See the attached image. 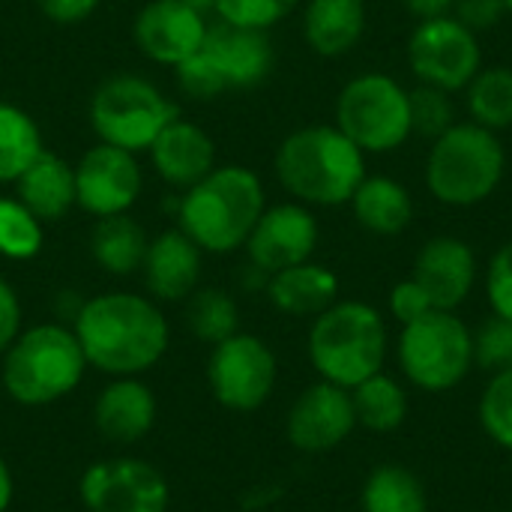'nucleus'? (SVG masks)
<instances>
[{
    "label": "nucleus",
    "mask_w": 512,
    "mask_h": 512,
    "mask_svg": "<svg viewBox=\"0 0 512 512\" xmlns=\"http://www.w3.org/2000/svg\"><path fill=\"white\" fill-rule=\"evenodd\" d=\"M270 303L291 318H315L339 300V276L315 261H303L267 276Z\"/></svg>",
    "instance_id": "obj_22"
},
{
    "label": "nucleus",
    "mask_w": 512,
    "mask_h": 512,
    "mask_svg": "<svg viewBox=\"0 0 512 512\" xmlns=\"http://www.w3.org/2000/svg\"><path fill=\"white\" fill-rule=\"evenodd\" d=\"M300 0H213V9L222 21L252 30H270L285 21Z\"/></svg>",
    "instance_id": "obj_34"
},
{
    "label": "nucleus",
    "mask_w": 512,
    "mask_h": 512,
    "mask_svg": "<svg viewBox=\"0 0 512 512\" xmlns=\"http://www.w3.org/2000/svg\"><path fill=\"white\" fill-rule=\"evenodd\" d=\"M477 417H480L483 432L495 444H501L504 450H512V366L492 375V381L486 384V390L480 396Z\"/></svg>",
    "instance_id": "obj_33"
},
{
    "label": "nucleus",
    "mask_w": 512,
    "mask_h": 512,
    "mask_svg": "<svg viewBox=\"0 0 512 512\" xmlns=\"http://www.w3.org/2000/svg\"><path fill=\"white\" fill-rule=\"evenodd\" d=\"M72 330L87 366L108 378H141L168 354L171 327L162 309L132 291H108L81 303Z\"/></svg>",
    "instance_id": "obj_1"
},
{
    "label": "nucleus",
    "mask_w": 512,
    "mask_h": 512,
    "mask_svg": "<svg viewBox=\"0 0 512 512\" xmlns=\"http://www.w3.org/2000/svg\"><path fill=\"white\" fill-rule=\"evenodd\" d=\"M0 360L3 390L24 408H45L66 399L90 369L75 330L66 324H36L21 330Z\"/></svg>",
    "instance_id": "obj_4"
},
{
    "label": "nucleus",
    "mask_w": 512,
    "mask_h": 512,
    "mask_svg": "<svg viewBox=\"0 0 512 512\" xmlns=\"http://www.w3.org/2000/svg\"><path fill=\"white\" fill-rule=\"evenodd\" d=\"M159 417L156 393L141 378H111L93 402V426L111 444L144 441Z\"/></svg>",
    "instance_id": "obj_19"
},
{
    "label": "nucleus",
    "mask_w": 512,
    "mask_h": 512,
    "mask_svg": "<svg viewBox=\"0 0 512 512\" xmlns=\"http://www.w3.org/2000/svg\"><path fill=\"white\" fill-rule=\"evenodd\" d=\"M336 126L366 156L393 153L414 135L411 93L387 72H363L342 87Z\"/></svg>",
    "instance_id": "obj_8"
},
{
    "label": "nucleus",
    "mask_w": 512,
    "mask_h": 512,
    "mask_svg": "<svg viewBox=\"0 0 512 512\" xmlns=\"http://www.w3.org/2000/svg\"><path fill=\"white\" fill-rule=\"evenodd\" d=\"M42 150L36 120L24 108L0 102V183H15Z\"/></svg>",
    "instance_id": "obj_29"
},
{
    "label": "nucleus",
    "mask_w": 512,
    "mask_h": 512,
    "mask_svg": "<svg viewBox=\"0 0 512 512\" xmlns=\"http://www.w3.org/2000/svg\"><path fill=\"white\" fill-rule=\"evenodd\" d=\"M21 333V300L15 288L0 276V357Z\"/></svg>",
    "instance_id": "obj_41"
},
{
    "label": "nucleus",
    "mask_w": 512,
    "mask_h": 512,
    "mask_svg": "<svg viewBox=\"0 0 512 512\" xmlns=\"http://www.w3.org/2000/svg\"><path fill=\"white\" fill-rule=\"evenodd\" d=\"M366 0H309L303 9V36L321 57H342L366 33Z\"/></svg>",
    "instance_id": "obj_24"
},
{
    "label": "nucleus",
    "mask_w": 512,
    "mask_h": 512,
    "mask_svg": "<svg viewBox=\"0 0 512 512\" xmlns=\"http://www.w3.org/2000/svg\"><path fill=\"white\" fill-rule=\"evenodd\" d=\"M147 246H150L147 231L129 213L102 216L96 219L90 231V255L111 276L138 273L147 255Z\"/></svg>",
    "instance_id": "obj_26"
},
{
    "label": "nucleus",
    "mask_w": 512,
    "mask_h": 512,
    "mask_svg": "<svg viewBox=\"0 0 512 512\" xmlns=\"http://www.w3.org/2000/svg\"><path fill=\"white\" fill-rule=\"evenodd\" d=\"M354 429H357V417H354L351 390L330 381H318L306 387L294 399L285 420V435L291 447L300 453H330L342 447Z\"/></svg>",
    "instance_id": "obj_14"
},
{
    "label": "nucleus",
    "mask_w": 512,
    "mask_h": 512,
    "mask_svg": "<svg viewBox=\"0 0 512 512\" xmlns=\"http://www.w3.org/2000/svg\"><path fill=\"white\" fill-rule=\"evenodd\" d=\"M99 0H39V9L57 24H78L96 12Z\"/></svg>",
    "instance_id": "obj_42"
},
{
    "label": "nucleus",
    "mask_w": 512,
    "mask_h": 512,
    "mask_svg": "<svg viewBox=\"0 0 512 512\" xmlns=\"http://www.w3.org/2000/svg\"><path fill=\"white\" fill-rule=\"evenodd\" d=\"M474 123L501 132L512 126V66H483L465 87Z\"/></svg>",
    "instance_id": "obj_30"
},
{
    "label": "nucleus",
    "mask_w": 512,
    "mask_h": 512,
    "mask_svg": "<svg viewBox=\"0 0 512 512\" xmlns=\"http://www.w3.org/2000/svg\"><path fill=\"white\" fill-rule=\"evenodd\" d=\"M141 270L150 297L162 303H183L192 297V291H198L201 249L180 228L162 231L150 240Z\"/></svg>",
    "instance_id": "obj_20"
},
{
    "label": "nucleus",
    "mask_w": 512,
    "mask_h": 512,
    "mask_svg": "<svg viewBox=\"0 0 512 512\" xmlns=\"http://www.w3.org/2000/svg\"><path fill=\"white\" fill-rule=\"evenodd\" d=\"M504 6H507V15H512V0H504Z\"/></svg>",
    "instance_id": "obj_46"
},
{
    "label": "nucleus",
    "mask_w": 512,
    "mask_h": 512,
    "mask_svg": "<svg viewBox=\"0 0 512 512\" xmlns=\"http://www.w3.org/2000/svg\"><path fill=\"white\" fill-rule=\"evenodd\" d=\"M132 36L141 54H147L153 63H165L177 69L204 45L207 36L204 9L186 0H150L135 15Z\"/></svg>",
    "instance_id": "obj_16"
},
{
    "label": "nucleus",
    "mask_w": 512,
    "mask_h": 512,
    "mask_svg": "<svg viewBox=\"0 0 512 512\" xmlns=\"http://www.w3.org/2000/svg\"><path fill=\"white\" fill-rule=\"evenodd\" d=\"M399 369L423 393H447L474 369V333L456 312L432 309L402 324L396 345Z\"/></svg>",
    "instance_id": "obj_7"
},
{
    "label": "nucleus",
    "mask_w": 512,
    "mask_h": 512,
    "mask_svg": "<svg viewBox=\"0 0 512 512\" xmlns=\"http://www.w3.org/2000/svg\"><path fill=\"white\" fill-rule=\"evenodd\" d=\"M474 366L501 372L512 366V324L492 315L474 333Z\"/></svg>",
    "instance_id": "obj_36"
},
{
    "label": "nucleus",
    "mask_w": 512,
    "mask_h": 512,
    "mask_svg": "<svg viewBox=\"0 0 512 512\" xmlns=\"http://www.w3.org/2000/svg\"><path fill=\"white\" fill-rule=\"evenodd\" d=\"M279 363L273 348L252 333H234L213 345L207 360V384L213 399L237 414H252L273 396Z\"/></svg>",
    "instance_id": "obj_10"
},
{
    "label": "nucleus",
    "mask_w": 512,
    "mask_h": 512,
    "mask_svg": "<svg viewBox=\"0 0 512 512\" xmlns=\"http://www.w3.org/2000/svg\"><path fill=\"white\" fill-rule=\"evenodd\" d=\"M510 468H512V450H510Z\"/></svg>",
    "instance_id": "obj_47"
},
{
    "label": "nucleus",
    "mask_w": 512,
    "mask_h": 512,
    "mask_svg": "<svg viewBox=\"0 0 512 512\" xmlns=\"http://www.w3.org/2000/svg\"><path fill=\"white\" fill-rule=\"evenodd\" d=\"M450 15L480 36L483 30H492L501 24V18L507 15V6L504 0H453Z\"/></svg>",
    "instance_id": "obj_40"
},
{
    "label": "nucleus",
    "mask_w": 512,
    "mask_h": 512,
    "mask_svg": "<svg viewBox=\"0 0 512 512\" xmlns=\"http://www.w3.org/2000/svg\"><path fill=\"white\" fill-rule=\"evenodd\" d=\"M141 183L144 177L135 153L114 144H96L75 165V204L96 219L129 213L141 195Z\"/></svg>",
    "instance_id": "obj_13"
},
{
    "label": "nucleus",
    "mask_w": 512,
    "mask_h": 512,
    "mask_svg": "<svg viewBox=\"0 0 512 512\" xmlns=\"http://www.w3.org/2000/svg\"><path fill=\"white\" fill-rule=\"evenodd\" d=\"M186 3H192V6H198V9H210V6H213V0H186Z\"/></svg>",
    "instance_id": "obj_45"
},
{
    "label": "nucleus",
    "mask_w": 512,
    "mask_h": 512,
    "mask_svg": "<svg viewBox=\"0 0 512 512\" xmlns=\"http://www.w3.org/2000/svg\"><path fill=\"white\" fill-rule=\"evenodd\" d=\"M348 204L354 219L378 237H396L414 219V198L408 186L387 174H366Z\"/></svg>",
    "instance_id": "obj_25"
},
{
    "label": "nucleus",
    "mask_w": 512,
    "mask_h": 512,
    "mask_svg": "<svg viewBox=\"0 0 512 512\" xmlns=\"http://www.w3.org/2000/svg\"><path fill=\"white\" fill-rule=\"evenodd\" d=\"M177 81H180L183 93L192 96V99H213V96L225 93V87H222L216 69L207 63V57L201 54V48H198L189 60H183V63L177 66Z\"/></svg>",
    "instance_id": "obj_38"
},
{
    "label": "nucleus",
    "mask_w": 512,
    "mask_h": 512,
    "mask_svg": "<svg viewBox=\"0 0 512 512\" xmlns=\"http://www.w3.org/2000/svg\"><path fill=\"white\" fill-rule=\"evenodd\" d=\"M150 159L165 183L189 189L216 168V144L201 126L177 117L150 144Z\"/></svg>",
    "instance_id": "obj_21"
},
{
    "label": "nucleus",
    "mask_w": 512,
    "mask_h": 512,
    "mask_svg": "<svg viewBox=\"0 0 512 512\" xmlns=\"http://www.w3.org/2000/svg\"><path fill=\"white\" fill-rule=\"evenodd\" d=\"M12 495H15V480H12V471H9L6 459L0 456V512L12 507Z\"/></svg>",
    "instance_id": "obj_44"
},
{
    "label": "nucleus",
    "mask_w": 512,
    "mask_h": 512,
    "mask_svg": "<svg viewBox=\"0 0 512 512\" xmlns=\"http://www.w3.org/2000/svg\"><path fill=\"white\" fill-rule=\"evenodd\" d=\"M186 324L189 330L207 342L210 348L240 333V309L234 297L222 288H198L186 300Z\"/></svg>",
    "instance_id": "obj_31"
},
{
    "label": "nucleus",
    "mask_w": 512,
    "mask_h": 512,
    "mask_svg": "<svg viewBox=\"0 0 512 512\" xmlns=\"http://www.w3.org/2000/svg\"><path fill=\"white\" fill-rule=\"evenodd\" d=\"M42 243V219L18 198H0V255L9 261H30L42 252Z\"/></svg>",
    "instance_id": "obj_32"
},
{
    "label": "nucleus",
    "mask_w": 512,
    "mask_h": 512,
    "mask_svg": "<svg viewBox=\"0 0 512 512\" xmlns=\"http://www.w3.org/2000/svg\"><path fill=\"white\" fill-rule=\"evenodd\" d=\"M420 288L429 294L435 309L444 312H456L474 291L477 282V258L474 249L450 234L432 237L423 243V249L417 252L414 261V273H411Z\"/></svg>",
    "instance_id": "obj_18"
},
{
    "label": "nucleus",
    "mask_w": 512,
    "mask_h": 512,
    "mask_svg": "<svg viewBox=\"0 0 512 512\" xmlns=\"http://www.w3.org/2000/svg\"><path fill=\"white\" fill-rule=\"evenodd\" d=\"M15 198L36 219L57 222L75 204V168L63 156L42 150L15 180Z\"/></svg>",
    "instance_id": "obj_23"
},
{
    "label": "nucleus",
    "mask_w": 512,
    "mask_h": 512,
    "mask_svg": "<svg viewBox=\"0 0 512 512\" xmlns=\"http://www.w3.org/2000/svg\"><path fill=\"white\" fill-rule=\"evenodd\" d=\"M486 297L492 306V315L512 324V240L504 243L486 270Z\"/></svg>",
    "instance_id": "obj_37"
},
{
    "label": "nucleus",
    "mask_w": 512,
    "mask_h": 512,
    "mask_svg": "<svg viewBox=\"0 0 512 512\" xmlns=\"http://www.w3.org/2000/svg\"><path fill=\"white\" fill-rule=\"evenodd\" d=\"M507 171V150L498 132L468 120L438 135L426 156V189L447 207L489 201Z\"/></svg>",
    "instance_id": "obj_6"
},
{
    "label": "nucleus",
    "mask_w": 512,
    "mask_h": 512,
    "mask_svg": "<svg viewBox=\"0 0 512 512\" xmlns=\"http://www.w3.org/2000/svg\"><path fill=\"white\" fill-rule=\"evenodd\" d=\"M387 342V324L375 306L363 300H336L312 321L309 363L321 381L354 390L366 378L384 372Z\"/></svg>",
    "instance_id": "obj_5"
},
{
    "label": "nucleus",
    "mask_w": 512,
    "mask_h": 512,
    "mask_svg": "<svg viewBox=\"0 0 512 512\" xmlns=\"http://www.w3.org/2000/svg\"><path fill=\"white\" fill-rule=\"evenodd\" d=\"M363 512H426V489L420 477L405 465H378L360 492Z\"/></svg>",
    "instance_id": "obj_28"
},
{
    "label": "nucleus",
    "mask_w": 512,
    "mask_h": 512,
    "mask_svg": "<svg viewBox=\"0 0 512 512\" xmlns=\"http://www.w3.org/2000/svg\"><path fill=\"white\" fill-rule=\"evenodd\" d=\"M351 402H354L357 426L378 432V435L396 432L408 420L405 387L396 378H390L387 372H378V375L366 378L363 384H357L351 390Z\"/></svg>",
    "instance_id": "obj_27"
},
{
    "label": "nucleus",
    "mask_w": 512,
    "mask_h": 512,
    "mask_svg": "<svg viewBox=\"0 0 512 512\" xmlns=\"http://www.w3.org/2000/svg\"><path fill=\"white\" fill-rule=\"evenodd\" d=\"M408 66L420 84L459 93L483 69L480 36L453 15L417 21L408 36Z\"/></svg>",
    "instance_id": "obj_11"
},
{
    "label": "nucleus",
    "mask_w": 512,
    "mask_h": 512,
    "mask_svg": "<svg viewBox=\"0 0 512 512\" xmlns=\"http://www.w3.org/2000/svg\"><path fill=\"white\" fill-rule=\"evenodd\" d=\"M201 54L216 69L225 90L255 87L273 69V42L267 30L237 27L222 18L219 24H207Z\"/></svg>",
    "instance_id": "obj_17"
},
{
    "label": "nucleus",
    "mask_w": 512,
    "mask_h": 512,
    "mask_svg": "<svg viewBox=\"0 0 512 512\" xmlns=\"http://www.w3.org/2000/svg\"><path fill=\"white\" fill-rule=\"evenodd\" d=\"M411 93V126H414V135H426V138H438L444 135L453 123H456V111H453V102H450V93L438 90V87H429V84H420L417 90H408Z\"/></svg>",
    "instance_id": "obj_35"
},
{
    "label": "nucleus",
    "mask_w": 512,
    "mask_h": 512,
    "mask_svg": "<svg viewBox=\"0 0 512 512\" xmlns=\"http://www.w3.org/2000/svg\"><path fill=\"white\" fill-rule=\"evenodd\" d=\"M171 120H177V105L138 75H111L90 99L93 132L102 144H114L129 153L150 150Z\"/></svg>",
    "instance_id": "obj_9"
},
{
    "label": "nucleus",
    "mask_w": 512,
    "mask_h": 512,
    "mask_svg": "<svg viewBox=\"0 0 512 512\" xmlns=\"http://www.w3.org/2000/svg\"><path fill=\"white\" fill-rule=\"evenodd\" d=\"M318 234V219L306 204H276L264 207L261 219L255 222L246 240V252L255 270L273 276L285 267L312 261Z\"/></svg>",
    "instance_id": "obj_15"
},
{
    "label": "nucleus",
    "mask_w": 512,
    "mask_h": 512,
    "mask_svg": "<svg viewBox=\"0 0 512 512\" xmlns=\"http://www.w3.org/2000/svg\"><path fill=\"white\" fill-rule=\"evenodd\" d=\"M402 3L417 21H429V18H441L453 12V0H402Z\"/></svg>",
    "instance_id": "obj_43"
},
{
    "label": "nucleus",
    "mask_w": 512,
    "mask_h": 512,
    "mask_svg": "<svg viewBox=\"0 0 512 512\" xmlns=\"http://www.w3.org/2000/svg\"><path fill=\"white\" fill-rule=\"evenodd\" d=\"M78 495L87 512H168L171 507L165 474L135 456H111L87 465Z\"/></svg>",
    "instance_id": "obj_12"
},
{
    "label": "nucleus",
    "mask_w": 512,
    "mask_h": 512,
    "mask_svg": "<svg viewBox=\"0 0 512 512\" xmlns=\"http://www.w3.org/2000/svg\"><path fill=\"white\" fill-rule=\"evenodd\" d=\"M276 177L306 207H339L363 183L366 153L336 123L303 126L279 144Z\"/></svg>",
    "instance_id": "obj_3"
},
{
    "label": "nucleus",
    "mask_w": 512,
    "mask_h": 512,
    "mask_svg": "<svg viewBox=\"0 0 512 512\" xmlns=\"http://www.w3.org/2000/svg\"><path fill=\"white\" fill-rule=\"evenodd\" d=\"M267 207L264 183L252 168H213L180 198V231L213 255H228L246 246L255 222Z\"/></svg>",
    "instance_id": "obj_2"
},
{
    "label": "nucleus",
    "mask_w": 512,
    "mask_h": 512,
    "mask_svg": "<svg viewBox=\"0 0 512 512\" xmlns=\"http://www.w3.org/2000/svg\"><path fill=\"white\" fill-rule=\"evenodd\" d=\"M432 309L435 306H432L429 294L420 288V282L414 276L405 279V282H399V285H393V291H390V315L399 324H411V321L423 318Z\"/></svg>",
    "instance_id": "obj_39"
}]
</instances>
